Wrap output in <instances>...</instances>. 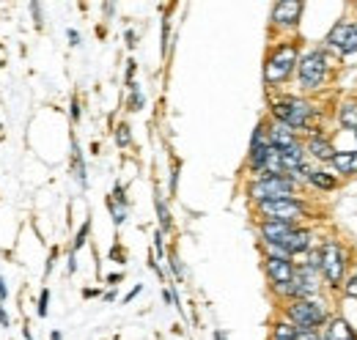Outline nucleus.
<instances>
[{"label": "nucleus", "instance_id": "obj_19", "mask_svg": "<svg viewBox=\"0 0 357 340\" xmlns=\"http://www.w3.org/2000/svg\"><path fill=\"white\" fill-rule=\"evenodd\" d=\"M338 178H352L357 176V148L355 151H335L333 162L327 165Z\"/></svg>", "mask_w": 357, "mask_h": 340}, {"label": "nucleus", "instance_id": "obj_15", "mask_svg": "<svg viewBox=\"0 0 357 340\" xmlns=\"http://www.w3.org/2000/svg\"><path fill=\"white\" fill-rule=\"evenodd\" d=\"M321 340H357V330L347 321V316L333 313L330 321L321 327Z\"/></svg>", "mask_w": 357, "mask_h": 340}, {"label": "nucleus", "instance_id": "obj_10", "mask_svg": "<svg viewBox=\"0 0 357 340\" xmlns=\"http://www.w3.org/2000/svg\"><path fill=\"white\" fill-rule=\"evenodd\" d=\"M330 55H338V58H349V55H357V31L352 25V20H338L330 33L324 36V44H321Z\"/></svg>", "mask_w": 357, "mask_h": 340}, {"label": "nucleus", "instance_id": "obj_29", "mask_svg": "<svg viewBox=\"0 0 357 340\" xmlns=\"http://www.w3.org/2000/svg\"><path fill=\"white\" fill-rule=\"evenodd\" d=\"M36 313H39V318H47V313H50V288H42V294H39V307H36Z\"/></svg>", "mask_w": 357, "mask_h": 340}, {"label": "nucleus", "instance_id": "obj_46", "mask_svg": "<svg viewBox=\"0 0 357 340\" xmlns=\"http://www.w3.org/2000/svg\"><path fill=\"white\" fill-rule=\"evenodd\" d=\"M355 143H357V132H355Z\"/></svg>", "mask_w": 357, "mask_h": 340}, {"label": "nucleus", "instance_id": "obj_37", "mask_svg": "<svg viewBox=\"0 0 357 340\" xmlns=\"http://www.w3.org/2000/svg\"><path fill=\"white\" fill-rule=\"evenodd\" d=\"M8 299V286H6V280L0 277V302H6Z\"/></svg>", "mask_w": 357, "mask_h": 340}, {"label": "nucleus", "instance_id": "obj_33", "mask_svg": "<svg viewBox=\"0 0 357 340\" xmlns=\"http://www.w3.org/2000/svg\"><path fill=\"white\" fill-rule=\"evenodd\" d=\"M31 11H33V22H36V28H42V25H45V20H42V3H31Z\"/></svg>", "mask_w": 357, "mask_h": 340}, {"label": "nucleus", "instance_id": "obj_34", "mask_svg": "<svg viewBox=\"0 0 357 340\" xmlns=\"http://www.w3.org/2000/svg\"><path fill=\"white\" fill-rule=\"evenodd\" d=\"M69 116H72L75 124L80 121V102H77V99H72V105H69Z\"/></svg>", "mask_w": 357, "mask_h": 340}, {"label": "nucleus", "instance_id": "obj_13", "mask_svg": "<svg viewBox=\"0 0 357 340\" xmlns=\"http://www.w3.org/2000/svg\"><path fill=\"white\" fill-rule=\"evenodd\" d=\"M280 247L286 250V255L294 261V258H303V255H308L316 247V233H313V228L308 225H297L283 242H280Z\"/></svg>", "mask_w": 357, "mask_h": 340}, {"label": "nucleus", "instance_id": "obj_2", "mask_svg": "<svg viewBox=\"0 0 357 340\" xmlns=\"http://www.w3.org/2000/svg\"><path fill=\"white\" fill-rule=\"evenodd\" d=\"M333 75H335V58L324 47H308V49H303L300 63H297V72H294V80L300 85V91L316 93V91H321V88L330 85Z\"/></svg>", "mask_w": 357, "mask_h": 340}, {"label": "nucleus", "instance_id": "obj_18", "mask_svg": "<svg viewBox=\"0 0 357 340\" xmlns=\"http://www.w3.org/2000/svg\"><path fill=\"white\" fill-rule=\"evenodd\" d=\"M335 121L338 127L347 129V132H357V96H344L335 107Z\"/></svg>", "mask_w": 357, "mask_h": 340}, {"label": "nucleus", "instance_id": "obj_20", "mask_svg": "<svg viewBox=\"0 0 357 340\" xmlns=\"http://www.w3.org/2000/svg\"><path fill=\"white\" fill-rule=\"evenodd\" d=\"M72 176H75V181H77L83 190H89V168H86L80 143H77L75 137H72Z\"/></svg>", "mask_w": 357, "mask_h": 340}, {"label": "nucleus", "instance_id": "obj_16", "mask_svg": "<svg viewBox=\"0 0 357 340\" xmlns=\"http://www.w3.org/2000/svg\"><path fill=\"white\" fill-rule=\"evenodd\" d=\"M305 187L319 190V192H335L341 187V178L333 173L330 168H321V165H313L311 173L305 176Z\"/></svg>", "mask_w": 357, "mask_h": 340}, {"label": "nucleus", "instance_id": "obj_22", "mask_svg": "<svg viewBox=\"0 0 357 340\" xmlns=\"http://www.w3.org/2000/svg\"><path fill=\"white\" fill-rule=\"evenodd\" d=\"M154 206H157L160 231H162V233H171V228H174V217H171V212H168V203H165V198H162V195H157V198H154Z\"/></svg>", "mask_w": 357, "mask_h": 340}, {"label": "nucleus", "instance_id": "obj_31", "mask_svg": "<svg viewBox=\"0 0 357 340\" xmlns=\"http://www.w3.org/2000/svg\"><path fill=\"white\" fill-rule=\"evenodd\" d=\"M176 187H178V162L174 160V165H171V178H168V190H171V195H176Z\"/></svg>", "mask_w": 357, "mask_h": 340}, {"label": "nucleus", "instance_id": "obj_28", "mask_svg": "<svg viewBox=\"0 0 357 340\" xmlns=\"http://www.w3.org/2000/svg\"><path fill=\"white\" fill-rule=\"evenodd\" d=\"M168 266H171V272H174V277H176L178 283H181V280H184V275H187V272H184V263H181V261H178L176 250H168Z\"/></svg>", "mask_w": 357, "mask_h": 340}, {"label": "nucleus", "instance_id": "obj_11", "mask_svg": "<svg viewBox=\"0 0 357 340\" xmlns=\"http://www.w3.org/2000/svg\"><path fill=\"white\" fill-rule=\"evenodd\" d=\"M303 14H305V3H300V0H280L269 11V28L280 31V33H291V31L300 28Z\"/></svg>", "mask_w": 357, "mask_h": 340}, {"label": "nucleus", "instance_id": "obj_3", "mask_svg": "<svg viewBox=\"0 0 357 340\" xmlns=\"http://www.w3.org/2000/svg\"><path fill=\"white\" fill-rule=\"evenodd\" d=\"M300 55H303V42L300 39H280L278 44L269 47L267 61H264V85L269 91L286 85L294 77Z\"/></svg>", "mask_w": 357, "mask_h": 340}, {"label": "nucleus", "instance_id": "obj_25", "mask_svg": "<svg viewBox=\"0 0 357 340\" xmlns=\"http://www.w3.org/2000/svg\"><path fill=\"white\" fill-rule=\"evenodd\" d=\"M116 146H119V148H130V146H132V129H130L127 121H121V124L116 127Z\"/></svg>", "mask_w": 357, "mask_h": 340}, {"label": "nucleus", "instance_id": "obj_32", "mask_svg": "<svg viewBox=\"0 0 357 340\" xmlns=\"http://www.w3.org/2000/svg\"><path fill=\"white\" fill-rule=\"evenodd\" d=\"M297 340H321V330H297Z\"/></svg>", "mask_w": 357, "mask_h": 340}, {"label": "nucleus", "instance_id": "obj_47", "mask_svg": "<svg viewBox=\"0 0 357 340\" xmlns=\"http://www.w3.org/2000/svg\"><path fill=\"white\" fill-rule=\"evenodd\" d=\"M355 8H357V6H355Z\"/></svg>", "mask_w": 357, "mask_h": 340}, {"label": "nucleus", "instance_id": "obj_24", "mask_svg": "<svg viewBox=\"0 0 357 340\" xmlns=\"http://www.w3.org/2000/svg\"><path fill=\"white\" fill-rule=\"evenodd\" d=\"M344 299H352V302H357V266H352L349 269V277L344 280V286H341V291H338Z\"/></svg>", "mask_w": 357, "mask_h": 340}, {"label": "nucleus", "instance_id": "obj_8", "mask_svg": "<svg viewBox=\"0 0 357 340\" xmlns=\"http://www.w3.org/2000/svg\"><path fill=\"white\" fill-rule=\"evenodd\" d=\"M297 263L289 258H264V275H267L269 291L280 302L291 299V280H294Z\"/></svg>", "mask_w": 357, "mask_h": 340}, {"label": "nucleus", "instance_id": "obj_40", "mask_svg": "<svg viewBox=\"0 0 357 340\" xmlns=\"http://www.w3.org/2000/svg\"><path fill=\"white\" fill-rule=\"evenodd\" d=\"M0 327H8V313H6L3 304H0Z\"/></svg>", "mask_w": 357, "mask_h": 340}, {"label": "nucleus", "instance_id": "obj_38", "mask_svg": "<svg viewBox=\"0 0 357 340\" xmlns=\"http://www.w3.org/2000/svg\"><path fill=\"white\" fill-rule=\"evenodd\" d=\"M140 291H143V286H135L132 291H130V294H127V297H124V302H132V299L137 297V294H140Z\"/></svg>", "mask_w": 357, "mask_h": 340}, {"label": "nucleus", "instance_id": "obj_41", "mask_svg": "<svg viewBox=\"0 0 357 340\" xmlns=\"http://www.w3.org/2000/svg\"><path fill=\"white\" fill-rule=\"evenodd\" d=\"M102 11H105V14H113V11H116V6H113V3H105V6H102Z\"/></svg>", "mask_w": 357, "mask_h": 340}, {"label": "nucleus", "instance_id": "obj_23", "mask_svg": "<svg viewBox=\"0 0 357 340\" xmlns=\"http://www.w3.org/2000/svg\"><path fill=\"white\" fill-rule=\"evenodd\" d=\"M107 209H110V217H113V222H116L119 228L127 222V217H130V203H121V201L107 198Z\"/></svg>", "mask_w": 357, "mask_h": 340}, {"label": "nucleus", "instance_id": "obj_30", "mask_svg": "<svg viewBox=\"0 0 357 340\" xmlns=\"http://www.w3.org/2000/svg\"><path fill=\"white\" fill-rule=\"evenodd\" d=\"M162 299H165L168 304H174V307H176L178 313H184V307H181V302H178V294H176V288H174V286L162 291Z\"/></svg>", "mask_w": 357, "mask_h": 340}, {"label": "nucleus", "instance_id": "obj_42", "mask_svg": "<svg viewBox=\"0 0 357 340\" xmlns=\"http://www.w3.org/2000/svg\"><path fill=\"white\" fill-rule=\"evenodd\" d=\"M127 44H130V47H135V31H127Z\"/></svg>", "mask_w": 357, "mask_h": 340}, {"label": "nucleus", "instance_id": "obj_9", "mask_svg": "<svg viewBox=\"0 0 357 340\" xmlns=\"http://www.w3.org/2000/svg\"><path fill=\"white\" fill-rule=\"evenodd\" d=\"M294 263H297V269H294V280H291V299H319L324 294L321 269L305 263V261H294Z\"/></svg>", "mask_w": 357, "mask_h": 340}, {"label": "nucleus", "instance_id": "obj_44", "mask_svg": "<svg viewBox=\"0 0 357 340\" xmlns=\"http://www.w3.org/2000/svg\"><path fill=\"white\" fill-rule=\"evenodd\" d=\"M50 340H61V332H58V330H55V332H52V335H50Z\"/></svg>", "mask_w": 357, "mask_h": 340}, {"label": "nucleus", "instance_id": "obj_4", "mask_svg": "<svg viewBox=\"0 0 357 340\" xmlns=\"http://www.w3.org/2000/svg\"><path fill=\"white\" fill-rule=\"evenodd\" d=\"M319 269L324 277L327 291H341L344 280L349 277L352 269V250L341 239H321L319 242Z\"/></svg>", "mask_w": 357, "mask_h": 340}, {"label": "nucleus", "instance_id": "obj_26", "mask_svg": "<svg viewBox=\"0 0 357 340\" xmlns=\"http://www.w3.org/2000/svg\"><path fill=\"white\" fill-rule=\"evenodd\" d=\"M130 110L137 113V110H143L146 107V96H143V91H140V85L137 83H130Z\"/></svg>", "mask_w": 357, "mask_h": 340}, {"label": "nucleus", "instance_id": "obj_14", "mask_svg": "<svg viewBox=\"0 0 357 340\" xmlns=\"http://www.w3.org/2000/svg\"><path fill=\"white\" fill-rule=\"evenodd\" d=\"M264 124H267L269 146H272V148H278V151H286V148H291V146L303 143V137H300L297 132H291L289 127H283V124H278V121H272V118H267Z\"/></svg>", "mask_w": 357, "mask_h": 340}, {"label": "nucleus", "instance_id": "obj_1", "mask_svg": "<svg viewBox=\"0 0 357 340\" xmlns=\"http://www.w3.org/2000/svg\"><path fill=\"white\" fill-rule=\"evenodd\" d=\"M269 118L297 132L300 137H308L321 132L319 129V107L305 96H294V93H280L269 99Z\"/></svg>", "mask_w": 357, "mask_h": 340}, {"label": "nucleus", "instance_id": "obj_43", "mask_svg": "<svg viewBox=\"0 0 357 340\" xmlns=\"http://www.w3.org/2000/svg\"><path fill=\"white\" fill-rule=\"evenodd\" d=\"M215 340H228V338H225L223 330H218V332H215Z\"/></svg>", "mask_w": 357, "mask_h": 340}, {"label": "nucleus", "instance_id": "obj_39", "mask_svg": "<svg viewBox=\"0 0 357 340\" xmlns=\"http://www.w3.org/2000/svg\"><path fill=\"white\" fill-rule=\"evenodd\" d=\"M121 277H124L121 272H119V275H110V277H107V286H119V283H121Z\"/></svg>", "mask_w": 357, "mask_h": 340}, {"label": "nucleus", "instance_id": "obj_45", "mask_svg": "<svg viewBox=\"0 0 357 340\" xmlns=\"http://www.w3.org/2000/svg\"><path fill=\"white\" fill-rule=\"evenodd\" d=\"M352 25H355V31H357V17H355V20H352Z\"/></svg>", "mask_w": 357, "mask_h": 340}, {"label": "nucleus", "instance_id": "obj_17", "mask_svg": "<svg viewBox=\"0 0 357 340\" xmlns=\"http://www.w3.org/2000/svg\"><path fill=\"white\" fill-rule=\"evenodd\" d=\"M297 225H286V222H259V245H280Z\"/></svg>", "mask_w": 357, "mask_h": 340}, {"label": "nucleus", "instance_id": "obj_35", "mask_svg": "<svg viewBox=\"0 0 357 340\" xmlns=\"http://www.w3.org/2000/svg\"><path fill=\"white\" fill-rule=\"evenodd\" d=\"M66 36H69V44H72V47H80V33H77L75 28H69Z\"/></svg>", "mask_w": 357, "mask_h": 340}, {"label": "nucleus", "instance_id": "obj_21", "mask_svg": "<svg viewBox=\"0 0 357 340\" xmlns=\"http://www.w3.org/2000/svg\"><path fill=\"white\" fill-rule=\"evenodd\" d=\"M269 340H297V330L280 316L272 321V332H269Z\"/></svg>", "mask_w": 357, "mask_h": 340}, {"label": "nucleus", "instance_id": "obj_27", "mask_svg": "<svg viewBox=\"0 0 357 340\" xmlns=\"http://www.w3.org/2000/svg\"><path fill=\"white\" fill-rule=\"evenodd\" d=\"M89 231H91V219H86L80 228H77V233H75V242H72V253H77L86 242H89Z\"/></svg>", "mask_w": 357, "mask_h": 340}, {"label": "nucleus", "instance_id": "obj_36", "mask_svg": "<svg viewBox=\"0 0 357 340\" xmlns=\"http://www.w3.org/2000/svg\"><path fill=\"white\" fill-rule=\"evenodd\" d=\"M75 272H77V253L69 250V275H75Z\"/></svg>", "mask_w": 357, "mask_h": 340}, {"label": "nucleus", "instance_id": "obj_7", "mask_svg": "<svg viewBox=\"0 0 357 340\" xmlns=\"http://www.w3.org/2000/svg\"><path fill=\"white\" fill-rule=\"evenodd\" d=\"M253 214L259 222H286V225H303L313 217V206L305 198H280V201H264L256 203Z\"/></svg>", "mask_w": 357, "mask_h": 340}, {"label": "nucleus", "instance_id": "obj_5", "mask_svg": "<svg viewBox=\"0 0 357 340\" xmlns=\"http://www.w3.org/2000/svg\"><path fill=\"white\" fill-rule=\"evenodd\" d=\"M303 190L305 184H300L291 176H261L245 184V195L253 206L264 201H280V198H303Z\"/></svg>", "mask_w": 357, "mask_h": 340}, {"label": "nucleus", "instance_id": "obj_6", "mask_svg": "<svg viewBox=\"0 0 357 340\" xmlns=\"http://www.w3.org/2000/svg\"><path fill=\"white\" fill-rule=\"evenodd\" d=\"M280 316L294 327V330H321L330 321V304L324 299H291L283 302Z\"/></svg>", "mask_w": 357, "mask_h": 340}, {"label": "nucleus", "instance_id": "obj_12", "mask_svg": "<svg viewBox=\"0 0 357 340\" xmlns=\"http://www.w3.org/2000/svg\"><path fill=\"white\" fill-rule=\"evenodd\" d=\"M303 148H305V154H308V160H311L313 165H330L333 162V157H335V143H333V137H327L324 132H316V134H308V137H303Z\"/></svg>", "mask_w": 357, "mask_h": 340}]
</instances>
